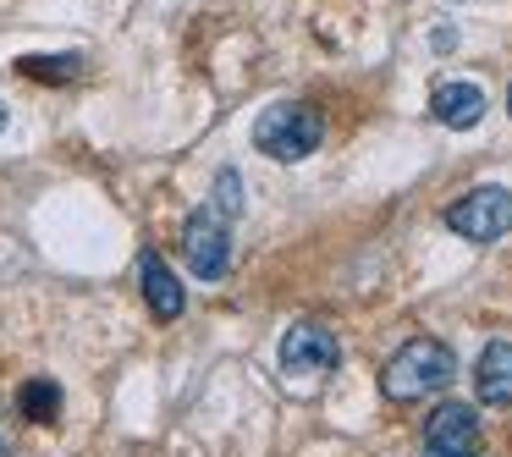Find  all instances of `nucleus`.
Instances as JSON below:
<instances>
[{"label": "nucleus", "instance_id": "13", "mask_svg": "<svg viewBox=\"0 0 512 457\" xmlns=\"http://www.w3.org/2000/svg\"><path fill=\"white\" fill-rule=\"evenodd\" d=\"M419 457H485V452H430V446H424Z\"/></svg>", "mask_w": 512, "mask_h": 457}, {"label": "nucleus", "instance_id": "9", "mask_svg": "<svg viewBox=\"0 0 512 457\" xmlns=\"http://www.w3.org/2000/svg\"><path fill=\"white\" fill-rule=\"evenodd\" d=\"M474 391L485 408H512V342H490L474 364Z\"/></svg>", "mask_w": 512, "mask_h": 457}, {"label": "nucleus", "instance_id": "14", "mask_svg": "<svg viewBox=\"0 0 512 457\" xmlns=\"http://www.w3.org/2000/svg\"><path fill=\"white\" fill-rule=\"evenodd\" d=\"M0 457H12V446H6V435H0Z\"/></svg>", "mask_w": 512, "mask_h": 457}, {"label": "nucleus", "instance_id": "8", "mask_svg": "<svg viewBox=\"0 0 512 457\" xmlns=\"http://www.w3.org/2000/svg\"><path fill=\"white\" fill-rule=\"evenodd\" d=\"M430 111L441 127L468 133V127H479V116H485V89H479V83H441V89L430 94Z\"/></svg>", "mask_w": 512, "mask_h": 457}, {"label": "nucleus", "instance_id": "4", "mask_svg": "<svg viewBox=\"0 0 512 457\" xmlns=\"http://www.w3.org/2000/svg\"><path fill=\"white\" fill-rule=\"evenodd\" d=\"M182 259L199 281H221L232 270V232L215 210H193L182 221Z\"/></svg>", "mask_w": 512, "mask_h": 457}, {"label": "nucleus", "instance_id": "12", "mask_svg": "<svg viewBox=\"0 0 512 457\" xmlns=\"http://www.w3.org/2000/svg\"><path fill=\"white\" fill-rule=\"evenodd\" d=\"M215 204H221V210H215L221 221H232V215L243 210V177H237L232 166H226L221 177H215Z\"/></svg>", "mask_w": 512, "mask_h": 457}, {"label": "nucleus", "instance_id": "6", "mask_svg": "<svg viewBox=\"0 0 512 457\" xmlns=\"http://www.w3.org/2000/svg\"><path fill=\"white\" fill-rule=\"evenodd\" d=\"M424 446L430 452H479V419L468 402H441L424 419Z\"/></svg>", "mask_w": 512, "mask_h": 457}, {"label": "nucleus", "instance_id": "1", "mask_svg": "<svg viewBox=\"0 0 512 457\" xmlns=\"http://www.w3.org/2000/svg\"><path fill=\"white\" fill-rule=\"evenodd\" d=\"M457 375V353L446 342H435V336H413L408 347H397V353L386 358V369H380V391H386L391 402H424L435 397V391H446Z\"/></svg>", "mask_w": 512, "mask_h": 457}, {"label": "nucleus", "instance_id": "2", "mask_svg": "<svg viewBox=\"0 0 512 457\" xmlns=\"http://www.w3.org/2000/svg\"><path fill=\"white\" fill-rule=\"evenodd\" d=\"M320 138H325V116L314 111V105H298V100L270 105V111L254 122L259 155L281 160V166H298V160H309L314 149H320Z\"/></svg>", "mask_w": 512, "mask_h": 457}, {"label": "nucleus", "instance_id": "10", "mask_svg": "<svg viewBox=\"0 0 512 457\" xmlns=\"http://www.w3.org/2000/svg\"><path fill=\"white\" fill-rule=\"evenodd\" d=\"M61 386L50 375H39V380H28L23 391H17V408H23V419H34V424H56L61 419Z\"/></svg>", "mask_w": 512, "mask_h": 457}, {"label": "nucleus", "instance_id": "7", "mask_svg": "<svg viewBox=\"0 0 512 457\" xmlns=\"http://www.w3.org/2000/svg\"><path fill=\"white\" fill-rule=\"evenodd\" d=\"M138 281H144V298H149V314H155V320H182L188 292H182V281L171 276V265L155 248H138Z\"/></svg>", "mask_w": 512, "mask_h": 457}, {"label": "nucleus", "instance_id": "11", "mask_svg": "<svg viewBox=\"0 0 512 457\" xmlns=\"http://www.w3.org/2000/svg\"><path fill=\"white\" fill-rule=\"evenodd\" d=\"M78 67H83L78 56H23V61H17V72H23V78H45V83L78 78Z\"/></svg>", "mask_w": 512, "mask_h": 457}, {"label": "nucleus", "instance_id": "5", "mask_svg": "<svg viewBox=\"0 0 512 457\" xmlns=\"http://www.w3.org/2000/svg\"><path fill=\"white\" fill-rule=\"evenodd\" d=\"M336 358H342V342H336V331L320 325V320H298L287 336H281V369H287L292 380L331 375Z\"/></svg>", "mask_w": 512, "mask_h": 457}, {"label": "nucleus", "instance_id": "3", "mask_svg": "<svg viewBox=\"0 0 512 457\" xmlns=\"http://www.w3.org/2000/svg\"><path fill=\"white\" fill-rule=\"evenodd\" d=\"M446 226L468 243H496V237L512 232V193L485 182V188H468L463 199L446 210Z\"/></svg>", "mask_w": 512, "mask_h": 457}, {"label": "nucleus", "instance_id": "15", "mask_svg": "<svg viewBox=\"0 0 512 457\" xmlns=\"http://www.w3.org/2000/svg\"><path fill=\"white\" fill-rule=\"evenodd\" d=\"M0 127H6V105H0Z\"/></svg>", "mask_w": 512, "mask_h": 457}]
</instances>
